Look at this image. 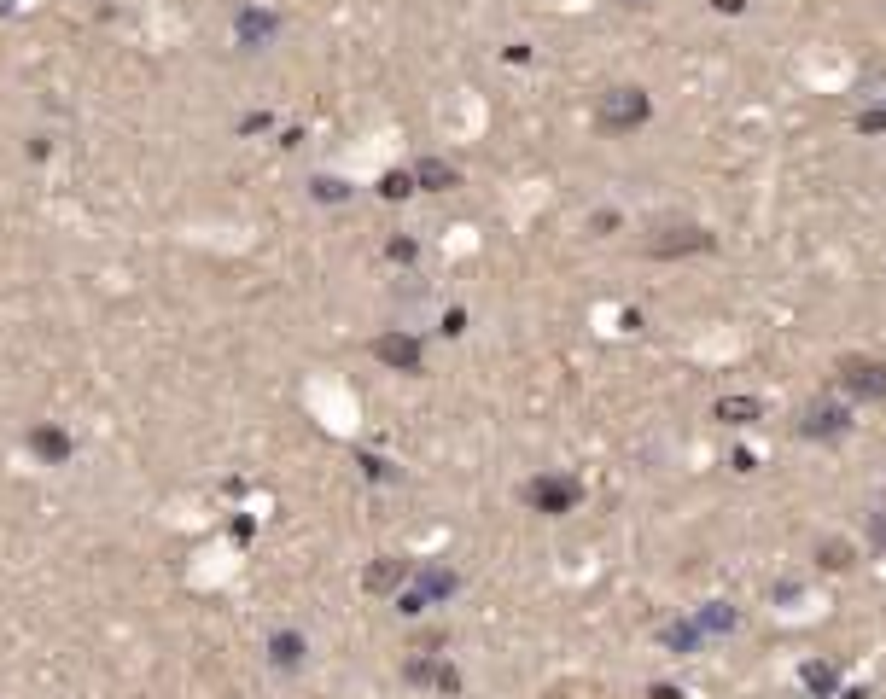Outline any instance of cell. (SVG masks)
Instances as JSON below:
<instances>
[{"label":"cell","instance_id":"obj_6","mask_svg":"<svg viewBox=\"0 0 886 699\" xmlns=\"http://www.w3.org/2000/svg\"><path fill=\"white\" fill-rule=\"evenodd\" d=\"M374 356L385 367H397V373H420V362H426V356H420V338H409V333H385L374 344Z\"/></svg>","mask_w":886,"mask_h":699},{"label":"cell","instance_id":"obj_14","mask_svg":"<svg viewBox=\"0 0 886 699\" xmlns=\"http://www.w3.org/2000/svg\"><path fill=\"white\" fill-rule=\"evenodd\" d=\"M403 676H409L414 688H438V676H443V665L432 659V653H414L409 665H403Z\"/></svg>","mask_w":886,"mask_h":699},{"label":"cell","instance_id":"obj_18","mask_svg":"<svg viewBox=\"0 0 886 699\" xmlns=\"http://www.w3.org/2000/svg\"><path fill=\"white\" fill-rule=\"evenodd\" d=\"M857 129H863V134H881V129H886V105H875V111H857Z\"/></svg>","mask_w":886,"mask_h":699},{"label":"cell","instance_id":"obj_22","mask_svg":"<svg viewBox=\"0 0 886 699\" xmlns=\"http://www.w3.org/2000/svg\"><path fill=\"white\" fill-rule=\"evenodd\" d=\"M648 699H682V688H671V682H659V688H653Z\"/></svg>","mask_w":886,"mask_h":699},{"label":"cell","instance_id":"obj_23","mask_svg":"<svg viewBox=\"0 0 886 699\" xmlns=\"http://www.w3.org/2000/svg\"><path fill=\"white\" fill-rule=\"evenodd\" d=\"M717 12H747V0H712Z\"/></svg>","mask_w":886,"mask_h":699},{"label":"cell","instance_id":"obj_15","mask_svg":"<svg viewBox=\"0 0 886 699\" xmlns=\"http://www.w3.org/2000/svg\"><path fill=\"white\" fill-rule=\"evenodd\" d=\"M817 560H822L828 571H852V542L828 536V542H817Z\"/></svg>","mask_w":886,"mask_h":699},{"label":"cell","instance_id":"obj_10","mask_svg":"<svg viewBox=\"0 0 886 699\" xmlns=\"http://www.w3.org/2000/svg\"><path fill=\"white\" fill-rule=\"evenodd\" d=\"M799 682H805V688H811L817 699H828L834 688H840V670L822 665V659H805V665H799Z\"/></svg>","mask_w":886,"mask_h":699},{"label":"cell","instance_id":"obj_20","mask_svg":"<svg viewBox=\"0 0 886 699\" xmlns=\"http://www.w3.org/2000/svg\"><path fill=\"white\" fill-rule=\"evenodd\" d=\"M443 333H449V338L467 333V315H461V309H449V315H443Z\"/></svg>","mask_w":886,"mask_h":699},{"label":"cell","instance_id":"obj_19","mask_svg":"<svg viewBox=\"0 0 886 699\" xmlns=\"http://www.w3.org/2000/svg\"><path fill=\"white\" fill-rule=\"evenodd\" d=\"M869 542H875V548H886V513H869Z\"/></svg>","mask_w":886,"mask_h":699},{"label":"cell","instance_id":"obj_13","mask_svg":"<svg viewBox=\"0 0 886 699\" xmlns=\"http://www.w3.org/2000/svg\"><path fill=\"white\" fill-rule=\"evenodd\" d=\"M694 624H700L706 635H729L735 624H741V618H735V612H729L723 600H712V606H700V618H694Z\"/></svg>","mask_w":886,"mask_h":699},{"label":"cell","instance_id":"obj_24","mask_svg":"<svg viewBox=\"0 0 886 699\" xmlns=\"http://www.w3.org/2000/svg\"><path fill=\"white\" fill-rule=\"evenodd\" d=\"M618 6H653V0H618Z\"/></svg>","mask_w":886,"mask_h":699},{"label":"cell","instance_id":"obj_7","mask_svg":"<svg viewBox=\"0 0 886 699\" xmlns=\"http://www.w3.org/2000/svg\"><path fill=\"white\" fill-rule=\"evenodd\" d=\"M269 659H274V670H298L304 665V635L298 630H280L269 641Z\"/></svg>","mask_w":886,"mask_h":699},{"label":"cell","instance_id":"obj_16","mask_svg":"<svg viewBox=\"0 0 886 699\" xmlns=\"http://www.w3.org/2000/svg\"><path fill=\"white\" fill-rule=\"evenodd\" d=\"M700 624H694V618H688V624H671V630H665V647H671V653H694V647H700Z\"/></svg>","mask_w":886,"mask_h":699},{"label":"cell","instance_id":"obj_21","mask_svg":"<svg viewBox=\"0 0 886 699\" xmlns=\"http://www.w3.org/2000/svg\"><path fill=\"white\" fill-rule=\"evenodd\" d=\"M35 443H41L47 455H65V437H59V432H41V437H35Z\"/></svg>","mask_w":886,"mask_h":699},{"label":"cell","instance_id":"obj_2","mask_svg":"<svg viewBox=\"0 0 886 699\" xmlns=\"http://www.w3.org/2000/svg\"><path fill=\"white\" fill-rule=\"evenodd\" d=\"M525 501H531L537 513H572L583 501V484L578 478H560V472H543V478L525 484Z\"/></svg>","mask_w":886,"mask_h":699},{"label":"cell","instance_id":"obj_9","mask_svg":"<svg viewBox=\"0 0 886 699\" xmlns=\"http://www.w3.org/2000/svg\"><path fill=\"white\" fill-rule=\"evenodd\" d=\"M712 414L723 420V426H752V420L764 414V402H758V397H723Z\"/></svg>","mask_w":886,"mask_h":699},{"label":"cell","instance_id":"obj_8","mask_svg":"<svg viewBox=\"0 0 886 699\" xmlns=\"http://www.w3.org/2000/svg\"><path fill=\"white\" fill-rule=\"evenodd\" d=\"M414 187H420V193H449V187H455V169L443 164V158H420V169H414Z\"/></svg>","mask_w":886,"mask_h":699},{"label":"cell","instance_id":"obj_3","mask_svg":"<svg viewBox=\"0 0 886 699\" xmlns=\"http://www.w3.org/2000/svg\"><path fill=\"white\" fill-rule=\"evenodd\" d=\"M840 385L863 402H881L886 397V362H875V356H840Z\"/></svg>","mask_w":886,"mask_h":699},{"label":"cell","instance_id":"obj_11","mask_svg":"<svg viewBox=\"0 0 886 699\" xmlns=\"http://www.w3.org/2000/svg\"><path fill=\"white\" fill-rule=\"evenodd\" d=\"M403 577H409V566H403V560H379V566H368V577H362V583H368L374 595H385V589H397Z\"/></svg>","mask_w":886,"mask_h":699},{"label":"cell","instance_id":"obj_4","mask_svg":"<svg viewBox=\"0 0 886 699\" xmlns=\"http://www.w3.org/2000/svg\"><path fill=\"white\" fill-rule=\"evenodd\" d=\"M717 239L706 228H653L642 239V251L648 257H694V251H712Z\"/></svg>","mask_w":886,"mask_h":699},{"label":"cell","instance_id":"obj_12","mask_svg":"<svg viewBox=\"0 0 886 699\" xmlns=\"http://www.w3.org/2000/svg\"><path fill=\"white\" fill-rule=\"evenodd\" d=\"M455 583H461V577H455V571H443V566L420 571V595H426V600H449V595H455Z\"/></svg>","mask_w":886,"mask_h":699},{"label":"cell","instance_id":"obj_5","mask_svg":"<svg viewBox=\"0 0 886 699\" xmlns=\"http://www.w3.org/2000/svg\"><path fill=\"white\" fill-rule=\"evenodd\" d=\"M852 432V414L840 408V402H805L799 408V437H822V443H834V437Z\"/></svg>","mask_w":886,"mask_h":699},{"label":"cell","instance_id":"obj_17","mask_svg":"<svg viewBox=\"0 0 886 699\" xmlns=\"http://www.w3.org/2000/svg\"><path fill=\"white\" fill-rule=\"evenodd\" d=\"M385 199H409L414 193V175H385V187H379Z\"/></svg>","mask_w":886,"mask_h":699},{"label":"cell","instance_id":"obj_1","mask_svg":"<svg viewBox=\"0 0 886 699\" xmlns=\"http://www.w3.org/2000/svg\"><path fill=\"white\" fill-rule=\"evenodd\" d=\"M648 117H653V100L636 82H613V88L595 94V129L601 134H636Z\"/></svg>","mask_w":886,"mask_h":699}]
</instances>
